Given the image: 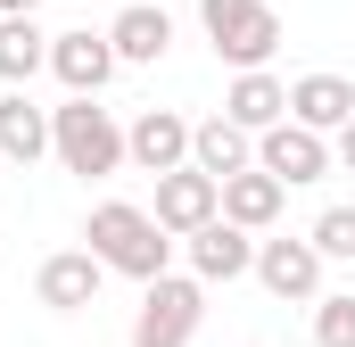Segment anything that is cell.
<instances>
[{"instance_id":"cell-7","label":"cell","mask_w":355,"mask_h":347,"mask_svg":"<svg viewBox=\"0 0 355 347\" xmlns=\"http://www.w3.org/2000/svg\"><path fill=\"white\" fill-rule=\"evenodd\" d=\"M257 166H265L281 190H306V182H322L339 158H331L322 133H306V124H272V133H257Z\"/></svg>"},{"instance_id":"cell-17","label":"cell","mask_w":355,"mask_h":347,"mask_svg":"<svg viewBox=\"0 0 355 347\" xmlns=\"http://www.w3.org/2000/svg\"><path fill=\"white\" fill-rule=\"evenodd\" d=\"M0 158L8 166H42L50 158V108H33L25 91L0 99Z\"/></svg>"},{"instance_id":"cell-22","label":"cell","mask_w":355,"mask_h":347,"mask_svg":"<svg viewBox=\"0 0 355 347\" xmlns=\"http://www.w3.org/2000/svg\"><path fill=\"white\" fill-rule=\"evenodd\" d=\"M33 8H42V0H0V17H33Z\"/></svg>"},{"instance_id":"cell-2","label":"cell","mask_w":355,"mask_h":347,"mask_svg":"<svg viewBox=\"0 0 355 347\" xmlns=\"http://www.w3.org/2000/svg\"><path fill=\"white\" fill-rule=\"evenodd\" d=\"M198 25H207L215 58L232 75H272V50L289 42V25L272 17L265 0H198Z\"/></svg>"},{"instance_id":"cell-11","label":"cell","mask_w":355,"mask_h":347,"mask_svg":"<svg viewBox=\"0 0 355 347\" xmlns=\"http://www.w3.org/2000/svg\"><path fill=\"white\" fill-rule=\"evenodd\" d=\"M99 281H107V264L91 257V248H58V257H42V273H33V298L50 314H83L91 298H99Z\"/></svg>"},{"instance_id":"cell-18","label":"cell","mask_w":355,"mask_h":347,"mask_svg":"<svg viewBox=\"0 0 355 347\" xmlns=\"http://www.w3.org/2000/svg\"><path fill=\"white\" fill-rule=\"evenodd\" d=\"M42 67H50V33H42L33 17H0V83L25 91Z\"/></svg>"},{"instance_id":"cell-6","label":"cell","mask_w":355,"mask_h":347,"mask_svg":"<svg viewBox=\"0 0 355 347\" xmlns=\"http://www.w3.org/2000/svg\"><path fill=\"white\" fill-rule=\"evenodd\" d=\"M50 75L67 83V99H99V91L116 83L107 25H99V33H91V25H67V33H50Z\"/></svg>"},{"instance_id":"cell-20","label":"cell","mask_w":355,"mask_h":347,"mask_svg":"<svg viewBox=\"0 0 355 347\" xmlns=\"http://www.w3.org/2000/svg\"><path fill=\"white\" fill-rule=\"evenodd\" d=\"M314 347H355V298H314Z\"/></svg>"},{"instance_id":"cell-1","label":"cell","mask_w":355,"mask_h":347,"mask_svg":"<svg viewBox=\"0 0 355 347\" xmlns=\"http://www.w3.org/2000/svg\"><path fill=\"white\" fill-rule=\"evenodd\" d=\"M83 248L107 264V273L141 281V289L174 273V232H157V215H149V207H132V198H99V207H91Z\"/></svg>"},{"instance_id":"cell-13","label":"cell","mask_w":355,"mask_h":347,"mask_svg":"<svg viewBox=\"0 0 355 347\" xmlns=\"http://www.w3.org/2000/svg\"><path fill=\"white\" fill-rule=\"evenodd\" d=\"M289 124L339 141V133L355 124V83L347 75H297V83H289Z\"/></svg>"},{"instance_id":"cell-3","label":"cell","mask_w":355,"mask_h":347,"mask_svg":"<svg viewBox=\"0 0 355 347\" xmlns=\"http://www.w3.org/2000/svg\"><path fill=\"white\" fill-rule=\"evenodd\" d=\"M50 158L83 182H107V174H124V124L99 99H67V108H50Z\"/></svg>"},{"instance_id":"cell-19","label":"cell","mask_w":355,"mask_h":347,"mask_svg":"<svg viewBox=\"0 0 355 347\" xmlns=\"http://www.w3.org/2000/svg\"><path fill=\"white\" fill-rule=\"evenodd\" d=\"M306 240H314V257H322V264H355V207H322Z\"/></svg>"},{"instance_id":"cell-15","label":"cell","mask_w":355,"mask_h":347,"mask_svg":"<svg viewBox=\"0 0 355 347\" xmlns=\"http://www.w3.org/2000/svg\"><path fill=\"white\" fill-rule=\"evenodd\" d=\"M281 207H289V190H281L265 166H248V174H232V182H223V223H240V232H272V223H281Z\"/></svg>"},{"instance_id":"cell-12","label":"cell","mask_w":355,"mask_h":347,"mask_svg":"<svg viewBox=\"0 0 355 347\" xmlns=\"http://www.w3.org/2000/svg\"><path fill=\"white\" fill-rule=\"evenodd\" d=\"M107 50H116V67H157L174 50V17L157 0H132V8L107 17Z\"/></svg>"},{"instance_id":"cell-10","label":"cell","mask_w":355,"mask_h":347,"mask_svg":"<svg viewBox=\"0 0 355 347\" xmlns=\"http://www.w3.org/2000/svg\"><path fill=\"white\" fill-rule=\"evenodd\" d=\"M149 215H157V232L190 240V232H207V223L223 215V190H215L198 166H182V174H166V182H157V207H149Z\"/></svg>"},{"instance_id":"cell-21","label":"cell","mask_w":355,"mask_h":347,"mask_svg":"<svg viewBox=\"0 0 355 347\" xmlns=\"http://www.w3.org/2000/svg\"><path fill=\"white\" fill-rule=\"evenodd\" d=\"M331 158H339V174H355V124L339 133V141H331Z\"/></svg>"},{"instance_id":"cell-4","label":"cell","mask_w":355,"mask_h":347,"mask_svg":"<svg viewBox=\"0 0 355 347\" xmlns=\"http://www.w3.org/2000/svg\"><path fill=\"white\" fill-rule=\"evenodd\" d=\"M198 314H207V281L166 273L141 289V314H132V347H190L198 339Z\"/></svg>"},{"instance_id":"cell-8","label":"cell","mask_w":355,"mask_h":347,"mask_svg":"<svg viewBox=\"0 0 355 347\" xmlns=\"http://www.w3.org/2000/svg\"><path fill=\"white\" fill-rule=\"evenodd\" d=\"M257 281H265L281 306H314V298H322V257H314V240H257Z\"/></svg>"},{"instance_id":"cell-14","label":"cell","mask_w":355,"mask_h":347,"mask_svg":"<svg viewBox=\"0 0 355 347\" xmlns=\"http://www.w3.org/2000/svg\"><path fill=\"white\" fill-rule=\"evenodd\" d=\"M190 166L207 174L215 190H223L232 174H248V166H257V133H240L232 116H207V124H190Z\"/></svg>"},{"instance_id":"cell-9","label":"cell","mask_w":355,"mask_h":347,"mask_svg":"<svg viewBox=\"0 0 355 347\" xmlns=\"http://www.w3.org/2000/svg\"><path fill=\"white\" fill-rule=\"evenodd\" d=\"M182 257H190V281H240V273H257V232H240V223H207V232H190L182 240Z\"/></svg>"},{"instance_id":"cell-5","label":"cell","mask_w":355,"mask_h":347,"mask_svg":"<svg viewBox=\"0 0 355 347\" xmlns=\"http://www.w3.org/2000/svg\"><path fill=\"white\" fill-rule=\"evenodd\" d=\"M124 166H141L149 182L182 174L190 166V116H182V108H141V116L124 124Z\"/></svg>"},{"instance_id":"cell-16","label":"cell","mask_w":355,"mask_h":347,"mask_svg":"<svg viewBox=\"0 0 355 347\" xmlns=\"http://www.w3.org/2000/svg\"><path fill=\"white\" fill-rule=\"evenodd\" d=\"M223 116H232L240 133H272V124H289V83H281V75H232Z\"/></svg>"}]
</instances>
